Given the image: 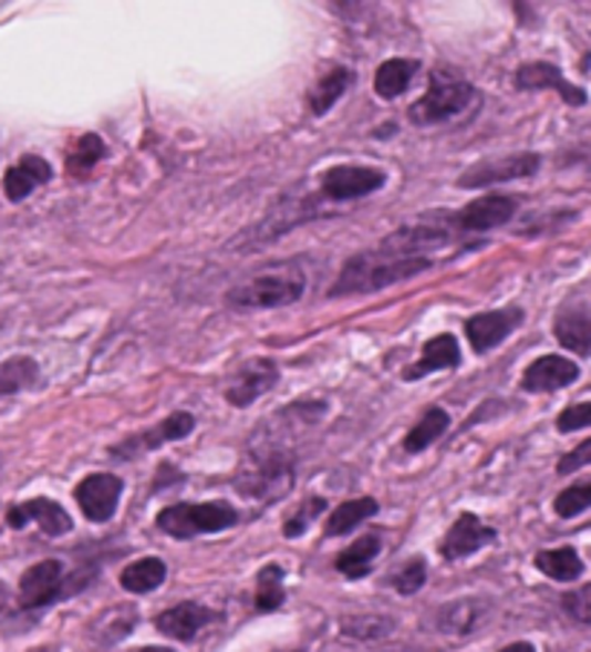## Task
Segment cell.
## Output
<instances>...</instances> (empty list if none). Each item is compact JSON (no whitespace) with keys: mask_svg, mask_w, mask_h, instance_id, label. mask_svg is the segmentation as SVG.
Returning <instances> with one entry per match:
<instances>
[{"mask_svg":"<svg viewBox=\"0 0 591 652\" xmlns=\"http://www.w3.org/2000/svg\"><path fill=\"white\" fill-rule=\"evenodd\" d=\"M591 425V404L589 402H577L571 407L557 416V431L560 433H574V431H585Z\"/></svg>","mask_w":591,"mask_h":652,"instance_id":"37","label":"cell"},{"mask_svg":"<svg viewBox=\"0 0 591 652\" xmlns=\"http://www.w3.org/2000/svg\"><path fill=\"white\" fill-rule=\"evenodd\" d=\"M7 522L12 528H27L30 522H35L46 537H61L73 531V517L64 511V506L46 497L27 499L21 506H12L7 514Z\"/></svg>","mask_w":591,"mask_h":652,"instance_id":"14","label":"cell"},{"mask_svg":"<svg viewBox=\"0 0 591 652\" xmlns=\"http://www.w3.org/2000/svg\"><path fill=\"white\" fill-rule=\"evenodd\" d=\"M343 635L346 638H361V641H370V638H384L393 632V618L384 615H352L343 618Z\"/></svg>","mask_w":591,"mask_h":652,"instance_id":"33","label":"cell"},{"mask_svg":"<svg viewBox=\"0 0 591 652\" xmlns=\"http://www.w3.org/2000/svg\"><path fill=\"white\" fill-rule=\"evenodd\" d=\"M562 607H566V612H569V615H574L580 623H589L591 621V589L583 587V589H577V592H569L566 598H562Z\"/></svg>","mask_w":591,"mask_h":652,"instance_id":"38","label":"cell"},{"mask_svg":"<svg viewBox=\"0 0 591 652\" xmlns=\"http://www.w3.org/2000/svg\"><path fill=\"white\" fill-rule=\"evenodd\" d=\"M447 427H450V416H447V411H442V407H431V411L424 413L416 425H413V431L404 436V451H407V454H422V451H427L433 442H438L442 436H445Z\"/></svg>","mask_w":591,"mask_h":652,"instance_id":"29","label":"cell"},{"mask_svg":"<svg viewBox=\"0 0 591 652\" xmlns=\"http://www.w3.org/2000/svg\"><path fill=\"white\" fill-rule=\"evenodd\" d=\"M217 618L219 615L214 609L203 607V603L185 601L159 612V618H156V630H159L162 635L176 638V641H194V638H197L208 623L217 621Z\"/></svg>","mask_w":591,"mask_h":652,"instance_id":"19","label":"cell"},{"mask_svg":"<svg viewBox=\"0 0 591 652\" xmlns=\"http://www.w3.org/2000/svg\"><path fill=\"white\" fill-rule=\"evenodd\" d=\"M476 102V87L459 73L433 70L427 93L409 107V122L418 127L445 125Z\"/></svg>","mask_w":591,"mask_h":652,"instance_id":"4","label":"cell"},{"mask_svg":"<svg viewBox=\"0 0 591 652\" xmlns=\"http://www.w3.org/2000/svg\"><path fill=\"white\" fill-rule=\"evenodd\" d=\"M107 156V145L98 133H84L70 145L66 151V174L75 176V179H84V176L93 174V168Z\"/></svg>","mask_w":591,"mask_h":652,"instance_id":"27","label":"cell"},{"mask_svg":"<svg viewBox=\"0 0 591 652\" xmlns=\"http://www.w3.org/2000/svg\"><path fill=\"white\" fill-rule=\"evenodd\" d=\"M459 364V341H456L450 332H442V335L431 338V341L422 346V355H418L416 364L404 370V382H418L424 375L438 373V370H456Z\"/></svg>","mask_w":591,"mask_h":652,"instance_id":"20","label":"cell"},{"mask_svg":"<svg viewBox=\"0 0 591 652\" xmlns=\"http://www.w3.org/2000/svg\"><path fill=\"white\" fill-rule=\"evenodd\" d=\"M580 379V366L566 355H540L526 366L522 390L526 393H554Z\"/></svg>","mask_w":591,"mask_h":652,"instance_id":"17","label":"cell"},{"mask_svg":"<svg viewBox=\"0 0 591 652\" xmlns=\"http://www.w3.org/2000/svg\"><path fill=\"white\" fill-rule=\"evenodd\" d=\"M522 321H526L522 307L490 309V312H479V315L467 318L465 335L476 355H485V352L502 344V341H508L522 327Z\"/></svg>","mask_w":591,"mask_h":652,"instance_id":"9","label":"cell"},{"mask_svg":"<svg viewBox=\"0 0 591 652\" xmlns=\"http://www.w3.org/2000/svg\"><path fill=\"white\" fill-rule=\"evenodd\" d=\"M499 652H537V646L528 644V641H517V644L502 646V650H499Z\"/></svg>","mask_w":591,"mask_h":652,"instance_id":"40","label":"cell"},{"mask_svg":"<svg viewBox=\"0 0 591 652\" xmlns=\"http://www.w3.org/2000/svg\"><path fill=\"white\" fill-rule=\"evenodd\" d=\"M350 84H352V70H346V66L329 70V73L314 84L312 93H309V111H312L314 116H326V113L338 104V99L350 90Z\"/></svg>","mask_w":591,"mask_h":652,"instance_id":"28","label":"cell"},{"mask_svg":"<svg viewBox=\"0 0 591 652\" xmlns=\"http://www.w3.org/2000/svg\"><path fill=\"white\" fill-rule=\"evenodd\" d=\"M307 289V275L298 263H278L271 269L257 271L249 280H242L226 294V303L237 312H255V309H278L298 303Z\"/></svg>","mask_w":591,"mask_h":652,"instance_id":"2","label":"cell"},{"mask_svg":"<svg viewBox=\"0 0 591 652\" xmlns=\"http://www.w3.org/2000/svg\"><path fill=\"white\" fill-rule=\"evenodd\" d=\"M280 382V366L271 359H249L240 370H234L231 379L226 384V399L231 407H251L260 396H266L269 390L278 387Z\"/></svg>","mask_w":591,"mask_h":652,"instance_id":"8","label":"cell"},{"mask_svg":"<svg viewBox=\"0 0 591 652\" xmlns=\"http://www.w3.org/2000/svg\"><path fill=\"white\" fill-rule=\"evenodd\" d=\"M197 427V418L190 416V413L179 411L174 416L162 418L159 425L151 427V431H142L131 439L118 442V445L110 447V454L116 456V459H133V456L147 454V451H159L162 445H168V442H179L185 436H190Z\"/></svg>","mask_w":591,"mask_h":652,"instance_id":"11","label":"cell"},{"mask_svg":"<svg viewBox=\"0 0 591 652\" xmlns=\"http://www.w3.org/2000/svg\"><path fill=\"white\" fill-rule=\"evenodd\" d=\"M393 589L398 594H416L418 589L427 583V563H424L422 557H413L409 563H404L398 572L390 578Z\"/></svg>","mask_w":591,"mask_h":652,"instance_id":"35","label":"cell"},{"mask_svg":"<svg viewBox=\"0 0 591 652\" xmlns=\"http://www.w3.org/2000/svg\"><path fill=\"white\" fill-rule=\"evenodd\" d=\"M165 578H168V566H165V560H159V557H139V560H133L131 566L122 569L118 583H122V589H127V592L133 594H147L156 592V589L165 583Z\"/></svg>","mask_w":591,"mask_h":652,"instance_id":"24","label":"cell"},{"mask_svg":"<svg viewBox=\"0 0 591 652\" xmlns=\"http://www.w3.org/2000/svg\"><path fill=\"white\" fill-rule=\"evenodd\" d=\"M52 165L46 159L35 154H27L18 165L3 174V194H7L9 203H23V199L30 197L35 192L38 185H46L52 179Z\"/></svg>","mask_w":591,"mask_h":652,"instance_id":"21","label":"cell"},{"mask_svg":"<svg viewBox=\"0 0 591 652\" xmlns=\"http://www.w3.org/2000/svg\"><path fill=\"white\" fill-rule=\"evenodd\" d=\"M240 522L237 508L228 503H176L156 514V526L174 540H194V537L217 535Z\"/></svg>","mask_w":591,"mask_h":652,"instance_id":"5","label":"cell"},{"mask_svg":"<svg viewBox=\"0 0 591 652\" xmlns=\"http://www.w3.org/2000/svg\"><path fill=\"white\" fill-rule=\"evenodd\" d=\"M387 185V174L373 165H335L321 176V197L332 203L370 197Z\"/></svg>","mask_w":591,"mask_h":652,"instance_id":"6","label":"cell"},{"mask_svg":"<svg viewBox=\"0 0 591 652\" xmlns=\"http://www.w3.org/2000/svg\"><path fill=\"white\" fill-rule=\"evenodd\" d=\"M514 84L517 90H557L566 104H574V107H583L589 93L585 87H577L571 84L566 75L560 73V66L548 64V61H531V64H522L514 75Z\"/></svg>","mask_w":591,"mask_h":652,"instance_id":"16","label":"cell"},{"mask_svg":"<svg viewBox=\"0 0 591 652\" xmlns=\"http://www.w3.org/2000/svg\"><path fill=\"white\" fill-rule=\"evenodd\" d=\"M122 491H125V483L116 474H90L75 485V503L90 522H110Z\"/></svg>","mask_w":591,"mask_h":652,"instance_id":"12","label":"cell"},{"mask_svg":"<svg viewBox=\"0 0 591 652\" xmlns=\"http://www.w3.org/2000/svg\"><path fill=\"white\" fill-rule=\"evenodd\" d=\"M234 485L242 497L274 503L294 488V459L286 451H260L251 447L249 462H242Z\"/></svg>","mask_w":591,"mask_h":652,"instance_id":"3","label":"cell"},{"mask_svg":"<svg viewBox=\"0 0 591 652\" xmlns=\"http://www.w3.org/2000/svg\"><path fill=\"white\" fill-rule=\"evenodd\" d=\"M133 652H174V650H168V646H142V650H133Z\"/></svg>","mask_w":591,"mask_h":652,"instance_id":"41","label":"cell"},{"mask_svg":"<svg viewBox=\"0 0 591 652\" xmlns=\"http://www.w3.org/2000/svg\"><path fill=\"white\" fill-rule=\"evenodd\" d=\"M18 598L23 609H44L64 598V563L55 557L38 560L21 575L18 583Z\"/></svg>","mask_w":591,"mask_h":652,"instance_id":"10","label":"cell"},{"mask_svg":"<svg viewBox=\"0 0 591 652\" xmlns=\"http://www.w3.org/2000/svg\"><path fill=\"white\" fill-rule=\"evenodd\" d=\"M591 506V483H577L566 491L557 494L554 511L560 514L562 520H571V517H580V514L589 511Z\"/></svg>","mask_w":591,"mask_h":652,"instance_id":"34","label":"cell"},{"mask_svg":"<svg viewBox=\"0 0 591 652\" xmlns=\"http://www.w3.org/2000/svg\"><path fill=\"white\" fill-rule=\"evenodd\" d=\"M589 459H591V442H580L569 456H562L560 465H557V474L566 477V474H574V470L580 468H589Z\"/></svg>","mask_w":591,"mask_h":652,"instance_id":"39","label":"cell"},{"mask_svg":"<svg viewBox=\"0 0 591 652\" xmlns=\"http://www.w3.org/2000/svg\"><path fill=\"white\" fill-rule=\"evenodd\" d=\"M433 266L431 257L395 255L387 249H370L364 255L350 257L338 275L335 287L329 289V298H346V294H370L395 287L402 280L416 278Z\"/></svg>","mask_w":591,"mask_h":652,"instance_id":"1","label":"cell"},{"mask_svg":"<svg viewBox=\"0 0 591 652\" xmlns=\"http://www.w3.org/2000/svg\"><path fill=\"white\" fill-rule=\"evenodd\" d=\"M554 335L566 350L577 352L585 359L591 352V309L583 294L569 301L557 312L554 318Z\"/></svg>","mask_w":591,"mask_h":652,"instance_id":"18","label":"cell"},{"mask_svg":"<svg viewBox=\"0 0 591 652\" xmlns=\"http://www.w3.org/2000/svg\"><path fill=\"white\" fill-rule=\"evenodd\" d=\"M494 540H497V528L485 526L476 514L465 511L459 514V520L453 522L450 531H447L445 540H442V546H438V551H442L445 560L453 563V560H465V557L476 555V551L490 546Z\"/></svg>","mask_w":591,"mask_h":652,"instance_id":"15","label":"cell"},{"mask_svg":"<svg viewBox=\"0 0 591 652\" xmlns=\"http://www.w3.org/2000/svg\"><path fill=\"white\" fill-rule=\"evenodd\" d=\"M379 514V499L373 497H361V499H350V503H341L335 511L329 514L326 526H323V535L326 537H343L355 531L361 522H366L370 517Z\"/></svg>","mask_w":591,"mask_h":652,"instance_id":"26","label":"cell"},{"mask_svg":"<svg viewBox=\"0 0 591 652\" xmlns=\"http://www.w3.org/2000/svg\"><path fill=\"white\" fill-rule=\"evenodd\" d=\"M379 555H381V537L364 535L335 557V569L343 575V578L361 580L373 572V560Z\"/></svg>","mask_w":591,"mask_h":652,"instance_id":"22","label":"cell"},{"mask_svg":"<svg viewBox=\"0 0 591 652\" xmlns=\"http://www.w3.org/2000/svg\"><path fill=\"white\" fill-rule=\"evenodd\" d=\"M533 566L540 569L546 578L560 580V583H574L583 578L585 563L583 557L577 555L574 546H560V549H546L533 557Z\"/></svg>","mask_w":591,"mask_h":652,"instance_id":"23","label":"cell"},{"mask_svg":"<svg viewBox=\"0 0 591 652\" xmlns=\"http://www.w3.org/2000/svg\"><path fill=\"white\" fill-rule=\"evenodd\" d=\"M283 566L269 563L260 569L257 575V587H255V609L257 612H278L286 603V587H283Z\"/></svg>","mask_w":591,"mask_h":652,"instance_id":"30","label":"cell"},{"mask_svg":"<svg viewBox=\"0 0 591 652\" xmlns=\"http://www.w3.org/2000/svg\"><path fill=\"white\" fill-rule=\"evenodd\" d=\"M326 508V499L323 497H309L303 506L298 508V514H292V520L286 522L283 526V535L289 537V540H294V537H303L309 531V526L314 522V517Z\"/></svg>","mask_w":591,"mask_h":652,"instance_id":"36","label":"cell"},{"mask_svg":"<svg viewBox=\"0 0 591 652\" xmlns=\"http://www.w3.org/2000/svg\"><path fill=\"white\" fill-rule=\"evenodd\" d=\"M41 366L30 355H15L0 364V396H15L21 390H30L38 384Z\"/></svg>","mask_w":591,"mask_h":652,"instance_id":"31","label":"cell"},{"mask_svg":"<svg viewBox=\"0 0 591 652\" xmlns=\"http://www.w3.org/2000/svg\"><path fill=\"white\" fill-rule=\"evenodd\" d=\"M418 73L416 59H390L375 70L373 87L381 99H398L402 93H407V87L413 84V75Z\"/></svg>","mask_w":591,"mask_h":652,"instance_id":"25","label":"cell"},{"mask_svg":"<svg viewBox=\"0 0 591 652\" xmlns=\"http://www.w3.org/2000/svg\"><path fill=\"white\" fill-rule=\"evenodd\" d=\"M514 214H517V199L508 197V194H485V197L467 203L462 211H456L453 226L459 231H470V235H483V231L508 226L514 220Z\"/></svg>","mask_w":591,"mask_h":652,"instance_id":"13","label":"cell"},{"mask_svg":"<svg viewBox=\"0 0 591 652\" xmlns=\"http://www.w3.org/2000/svg\"><path fill=\"white\" fill-rule=\"evenodd\" d=\"M542 168V156L533 151L508 154L502 159L476 162L459 176V188H490V185L511 183V179H528Z\"/></svg>","mask_w":591,"mask_h":652,"instance_id":"7","label":"cell"},{"mask_svg":"<svg viewBox=\"0 0 591 652\" xmlns=\"http://www.w3.org/2000/svg\"><path fill=\"white\" fill-rule=\"evenodd\" d=\"M479 621V603L476 601H456L442 607V615H438V630L447 632V635H465L470 632Z\"/></svg>","mask_w":591,"mask_h":652,"instance_id":"32","label":"cell"}]
</instances>
